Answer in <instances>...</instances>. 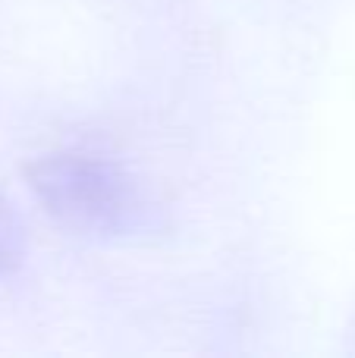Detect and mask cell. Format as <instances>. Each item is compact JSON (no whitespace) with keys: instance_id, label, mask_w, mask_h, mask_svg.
Here are the masks:
<instances>
[{"instance_id":"1","label":"cell","mask_w":355,"mask_h":358,"mask_svg":"<svg viewBox=\"0 0 355 358\" xmlns=\"http://www.w3.org/2000/svg\"><path fill=\"white\" fill-rule=\"evenodd\" d=\"M41 208L66 229L94 239H126L154 227L145 189L119 164L98 155L57 151L29 167Z\"/></svg>"}]
</instances>
